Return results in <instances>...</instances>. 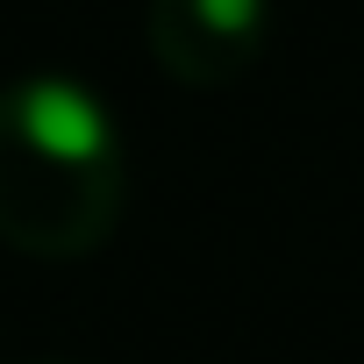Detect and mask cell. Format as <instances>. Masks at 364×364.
Returning <instances> with one entry per match:
<instances>
[{
    "mask_svg": "<svg viewBox=\"0 0 364 364\" xmlns=\"http://www.w3.org/2000/svg\"><path fill=\"white\" fill-rule=\"evenodd\" d=\"M129 193L122 114L79 72L0 86V243L22 257H86L114 236Z\"/></svg>",
    "mask_w": 364,
    "mask_h": 364,
    "instance_id": "obj_1",
    "label": "cell"
},
{
    "mask_svg": "<svg viewBox=\"0 0 364 364\" xmlns=\"http://www.w3.org/2000/svg\"><path fill=\"white\" fill-rule=\"evenodd\" d=\"M279 22V0H150V58L193 93H215L243 79Z\"/></svg>",
    "mask_w": 364,
    "mask_h": 364,
    "instance_id": "obj_2",
    "label": "cell"
}]
</instances>
